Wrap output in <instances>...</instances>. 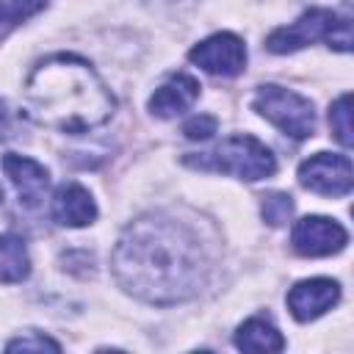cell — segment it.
<instances>
[{
  "label": "cell",
  "mask_w": 354,
  "mask_h": 354,
  "mask_svg": "<svg viewBox=\"0 0 354 354\" xmlns=\"http://www.w3.org/2000/svg\"><path fill=\"white\" fill-rule=\"evenodd\" d=\"M210 268L199 227L169 213L141 216L113 249V274L122 288L152 304H177L196 296Z\"/></svg>",
  "instance_id": "6da1fadb"
},
{
  "label": "cell",
  "mask_w": 354,
  "mask_h": 354,
  "mask_svg": "<svg viewBox=\"0 0 354 354\" xmlns=\"http://www.w3.org/2000/svg\"><path fill=\"white\" fill-rule=\"evenodd\" d=\"M25 102L39 124L61 133H88L105 124L116 100L88 61L77 55H50L25 80Z\"/></svg>",
  "instance_id": "7a4b0ae2"
},
{
  "label": "cell",
  "mask_w": 354,
  "mask_h": 354,
  "mask_svg": "<svg viewBox=\"0 0 354 354\" xmlns=\"http://www.w3.org/2000/svg\"><path fill=\"white\" fill-rule=\"evenodd\" d=\"M185 163L188 166H196V169L235 174V177L249 180V183L263 180V177H271L277 171L274 152L263 141H257L254 136H230L218 147H213L210 152L185 155Z\"/></svg>",
  "instance_id": "3957f363"
},
{
  "label": "cell",
  "mask_w": 354,
  "mask_h": 354,
  "mask_svg": "<svg viewBox=\"0 0 354 354\" xmlns=\"http://www.w3.org/2000/svg\"><path fill=\"white\" fill-rule=\"evenodd\" d=\"M254 111L268 119L274 127H279L285 136L290 138H310L315 133V111H313V102L290 88H282V86H260L254 100H252Z\"/></svg>",
  "instance_id": "277c9868"
},
{
  "label": "cell",
  "mask_w": 354,
  "mask_h": 354,
  "mask_svg": "<svg viewBox=\"0 0 354 354\" xmlns=\"http://www.w3.org/2000/svg\"><path fill=\"white\" fill-rule=\"evenodd\" d=\"M299 183L321 196H346L351 191V160L348 155L315 152L299 166Z\"/></svg>",
  "instance_id": "5b68a950"
},
{
  "label": "cell",
  "mask_w": 354,
  "mask_h": 354,
  "mask_svg": "<svg viewBox=\"0 0 354 354\" xmlns=\"http://www.w3.org/2000/svg\"><path fill=\"white\" fill-rule=\"evenodd\" d=\"M290 243H293V252L301 257H329V254H337L340 249H346L348 232L335 218L304 216L293 224Z\"/></svg>",
  "instance_id": "8992f818"
},
{
  "label": "cell",
  "mask_w": 354,
  "mask_h": 354,
  "mask_svg": "<svg viewBox=\"0 0 354 354\" xmlns=\"http://www.w3.org/2000/svg\"><path fill=\"white\" fill-rule=\"evenodd\" d=\"M188 58L216 77H235L246 66V47L235 33H213L196 47H191Z\"/></svg>",
  "instance_id": "52a82bcc"
},
{
  "label": "cell",
  "mask_w": 354,
  "mask_h": 354,
  "mask_svg": "<svg viewBox=\"0 0 354 354\" xmlns=\"http://www.w3.org/2000/svg\"><path fill=\"white\" fill-rule=\"evenodd\" d=\"M335 11L329 8H310L304 11L296 22L285 25V28H277L274 33H268L266 39V50L277 53V55H285V53H296L318 39H324L335 22Z\"/></svg>",
  "instance_id": "ba28073f"
},
{
  "label": "cell",
  "mask_w": 354,
  "mask_h": 354,
  "mask_svg": "<svg viewBox=\"0 0 354 354\" xmlns=\"http://www.w3.org/2000/svg\"><path fill=\"white\" fill-rule=\"evenodd\" d=\"M337 299H340V285L335 279H326V277L301 279L288 293V310L296 321L307 324V321L321 318L326 310H332Z\"/></svg>",
  "instance_id": "9c48e42d"
},
{
  "label": "cell",
  "mask_w": 354,
  "mask_h": 354,
  "mask_svg": "<svg viewBox=\"0 0 354 354\" xmlns=\"http://www.w3.org/2000/svg\"><path fill=\"white\" fill-rule=\"evenodd\" d=\"M3 171L6 177L11 180L19 202L25 207H36L41 205L47 188H50V174L41 163H36L33 158H25V155H3Z\"/></svg>",
  "instance_id": "30bf717a"
},
{
  "label": "cell",
  "mask_w": 354,
  "mask_h": 354,
  "mask_svg": "<svg viewBox=\"0 0 354 354\" xmlns=\"http://www.w3.org/2000/svg\"><path fill=\"white\" fill-rule=\"evenodd\" d=\"M196 100H199V80L185 72H177L169 75L166 83L155 88V94L149 97V111L158 119H174L183 111H188Z\"/></svg>",
  "instance_id": "8fae6325"
},
{
  "label": "cell",
  "mask_w": 354,
  "mask_h": 354,
  "mask_svg": "<svg viewBox=\"0 0 354 354\" xmlns=\"http://www.w3.org/2000/svg\"><path fill=\"white\" fill-rule=\"evenodd\" d=\"M53 218L61 227H86L97 218V205L80 183H64L53 196Z\"/></svg>",
  "instance_id": "7c38bea8"
},
{
  "label": "cell",
  "mask_w": 354,
  "mask_h": 354,
  "mask_svg": "<svg viewBox=\"0 0 354 354\" xmlns=\"http://www.w3.org/2000/svg\"><path fill=\"white\" fill-rule=\"evenodd\" d=\"M235 346L241 351H282L285 337L279 329L266 318H249L235 332Z\"/></svg>",
  "instance_id": "4fadbf2b"
},
{
  "label": "cell",
  "mask_w": 354,
  "mask_h": 354,
  "mask_svg": "<svg viewBox=\"0 0 354 354\" xmlns=\"http://www.w3.org/2000/svg\"><path fill=\"white\" fill-rule=\"evenodd\" d=\"M30 274V257L25 241L6 232L0 235V282H22Z\"/></svg>",
  "instance_id": "5bb4252c"
},
{
  "label": "cell",
  "mask_w": 354,
  "mask_h": 354,
  "mask_svg": "<svg viewBox=\"0 0 354 354\" xmlns=\"http://www.w3.org/2000/svg\"><path fill=\"white\" fill-rule=\"evenodd\" d=\"M329 127L335 133V138L348 149L354 144V136H351V97L348 94H340L332 105H329Z\"/></svg>",
  "instance_id": "9a60e30c"
},
{
  "label": "cell",
  "mask_w": 354,
  "mask_h": 354,
  "mask_svg": "<svg viewBox=\"0 0 354 354\" xmlns=\"http://www.w3.org/2000/svg\"><path fill=\"white\" fill-rule=\"evenodd\" d=\"M263 218L271 224V227H282V224H288L290 221V216H293V199L288 196V194H279V191H274V194H266L263 196Z\"/></svg>",
  "instance_id": "2e32d148"
},
{
  "label": "cell",
  "mask_w": 354,
  "mask_h": 354,
  "mask_svg": "<svg viewBox=\"0 0 354 354\" xmlns=\"http://www.w3.org/2000/svg\"><path fill=\"white\" fill-rule=\"evenodd\" d=\"M216 127H218L216 116H210V113H196V116H191V119L183 124V133H185L188 141H205V138H210V136L216 133Z\"/></svg>",
  "instance_id": "e0dca14e"
},
{
  "label": "cell",
  "mask_w": 354,
  "mask_h": 354,
  "mask_svg": "<svg viewBox=\"0 0 354 354\" xmlns=\"http://www.w3.org/2000/svg\"><path fill=\"white\" fill-rule=\"evenodd\" d=\"M329 41V47L340 50V53H348L351 50V19L348 17H335L329 33L324 36Z\"/></svg>",
  "instance_id": "ac0fdd59"
},
{
  "label": "cell",
  "mask_w": 354,
  "mask_h": 354,
  "mask_svg": "<svg viewBox=\"0 0 354 354\" xmlns=\"http://www.w3.org/2000/svg\"><path fill=\"white\" fill-rule=\"evenodd\" d=\"M47 0H6V14H8V28L19 25L22 19L33 17L39 8H44Z\"/></svg>",
  "instance_id": "d6986e66"
},
{
  "label": "cell",
  "mask_w": 354,
  "mask_h": 354,
  "mask_svg": "<svg viewBox=\"0 0 354 354\" xmlns=\"http://www.w3.org/2000/svg\"><path fill=\"white\" fill-rule=\"evenodd\" d=\"M6 348H8V351H44V348H50V351H61V346H58L55 340L44 337V335H28V337L11 340Z\"/></svg>",
  "instance_id": "ffe728a7"
},
{
  "label": "cell",
  "mask_w": 354,
  "mask_h": 354,
  "mask_svg": "<svg viewBox=\"0 0 354 354\" xmlns=\"http://www.w3.org/2000/svg\"><path fill=\"white\" fill-rule=\"evenodd\" d=\"M11 28H8V14H6V0L0 3V36L3 33H8Z\"/></svg>",
  "instance_id": "44dd1931"
},
{
  "label": "cell",
  "mask_w": 354,
  "mask_h": 354,
  "mask_svg": "<svg viewBox=\"0 0 354 354\" xmlns=\"http://www.w3.org/2000/svg\"><path fill=\"white\" fill-rule=\"evenodd\" d=\"M0 202H3V188H0Z\"/></svg>",
  "instance_id": "7402d4cb"
}]
</instances>
